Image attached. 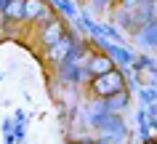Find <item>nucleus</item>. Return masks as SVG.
<instances>
[{
	"mask_svg": "<svg viewBox=\"0 0 157 144\" xmlns=\"http://www.w3.org/2000/svg\"><path fill=\"white\" fill-rule=\"evenodd\" d=\"M96 93L99 96H112L115 91H120V85H123V77L117 75L115 69H109V72H101L99 77H96Z\"/></svg>",
	"mask_w": 157,
	"mask_h": 144,
	"instance_id": "f257e3e1",
	"label": "nucleus"
}]
</instances>
